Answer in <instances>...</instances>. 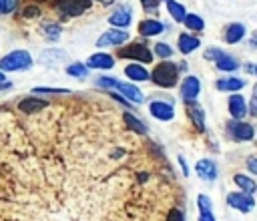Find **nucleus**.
<instances>
[{"label": "nucleus", "instance_id": "f257e3e1", "mask_svg": "<svg viewBox=\"0 0 257 221\" xmlns=\"http://www.w3.org/2000/svg\"><path fill=\"white\" fill-rule=\"evenodd\" d=\"M151 78H153L155 84L165 86V88H171V86H175L177 80H179V66L173 64V62H161V64L153 70Z\"/></svg>", "mask_w": 257, "mask_h": 221}, {"label": "nucleus", "instance_id": "f03ea898", "mask_svg": "<svg viewBox=\"0 0 257 221\" xmlns=\"http://www.w3.org/2000/svg\"><path fill=\"white\" fill-rule=\"evenodd\" d=\"M98 84H100V86H108V88H116L124 98L133 100V102H141V100H143V92H141L135 84L120 82V80H116V78H108V76H100V78H98Z\"/></svg>", "mask_w": 257, "mask_h": 221}, {"label": "nucleus", "instance_id": "7ed1b4c3", "mask_svg": "<svg viewBox=\"0 0 257 221\" xmlns=\"http://www.w3.org/2000/svg\"><path fill=\"white\" fill-rule=\"evenodd\" d=\"M32 66V56L26 50H14L0 58V70H26Z\"/></svg>", "mask_w": 257, "mask_h": 221}, {"label": "nucleus", "instance_id": "20e7f679", "mask_svg": "<svg viewBox=\"0 0 257 221\" xmlns=\"http://www.w3.org/2000/svg\"><path fill=\"white\" fill-rule=\"evenodd\" d=\"M120 56H124V58H137V60H141V62H151L153 60V54H151V50L145 46V44H128L126 48H122L120 52H118Z\"/></svg>", "mask_w": 257, "mask_h": 221}, {"label": "nucleus", "instance_id": "39448f33", "mask_svg": "<svg viewBox=\"0 0 257 221\" xmlns=\"http://www.w3.org/2000/svg\"><path fill=\"white\" fill-rule=\"evenodd\" d=\"M227 203H229L231 207H235V209L243 211V213L251 211V209H253V205H255V201H253V197H251L249 193H229Z\"/></svg>", "mask_w": 257, "mask_h": 221}, {"label": "nucleus", "instance_id": "423d86ee", "mask_svg": "<svg viewBox=\"0 0 257 221\" xmlns=\"http://www.w3.org/2000/svg\"><path fill=\"white\" fill-rule=\"evenodd\" d=\"M126 40H128V32H124V30H108L96 40V44L98 46H118V44H122Z\"/></svg>", "mask_w": 257, "mask_h": 221}, {"label": "nucleus", "instance_id": "0eeeda50", "mask_svg": "<svg viewBox=\"0 0 257 221\" xmlns=\"http://www.w3.org/2000/svg\"><path fill=\"white\" fill-rule=\"evenodd\" d=\"M229 131L231 135L237 139V141H251L253 139V127L249 123H243V121H235L229 125Z\"/></svg>", "mask_w": 257, "mask_h": 221}, {"label": "nucleus", "instance_id": "6e6552de", "mask_svg": "<svg viewBox=\"0 0 257 221\" xmlns=\"http://www.w3.org/2000/svg\"><path fill=\"white\" fill-rule=\"evenodd\" d=\"M229 113L235 121H241L247 115V106H245V98L241 94H231L229 96Z\"/></svg>", "mask_w": 257, "mask_h": 221}, {"label": "nucleus", "instance_id": "1a4fd4ad", "mask_svg": "<svg viewBox=\"0 0 257 221\" xmlns=\"http://www.w3.org/2000/svg\"><path fill=\"white\" fill-rule=\"evenodd\" d=\"M84 66H86V68H102V70H106V68H112V66H114V58H112L110 54L96 52V54H92V56L88 58V62H86Z\"/></svg>", "mask_w": 257, "mask_h": 221}, {"label": "nucleus", "instance_id": "9d476101", "mask_svg": "<svg viewBox=\"0 0 257 221\" xmlns=\"http://www.w3.org/2000/svg\"><path fill=\"white\" fill-rule=\"evenodd\" d=\"M199 90H201V84H199V78L195 76H187L181 84V96L185 100H193L199 94Z\"/></svg>", "mask_w": 257, "mask_h": 221}, {"label": "nucleus", "instance_id": "9b49d317", "mask_svg": "<svg viewBox=\"0 0 257 221\" xmlns=\"http://www.w3.org/2000/svg\"><path fill=\"white\" fill-rule=\"evenodd\" d=\"M149 111H151V115H153L155 119H161V121H171L173 115H175V113H173V106L167 104V102H163V100H155V102H151Z\"/></svg>", "mask_w": 257, "mask_h": 221}, {"label": "nucleus", "instance_id": "f8f14e48", "mask_svg": "<svg viewBox=\"0 0 257 221\" xmlns=\"http://www.w3.org/2000/svg\"><path fill=\"white\" fill-rule=\"evenodd\" d=\"M195 171H197V175H199L203 181H213V179L217 177V167H215V163H213V161H207V159H201V161L197 163Z\"/></svg>", "mask_w": 257, "mask_h": 221}, {"label": "nucleus", "instance_id": "ddd939ff", "mask_svg": "<svg viewBox=\"0 0 257 221\" xmlns=\"http://www.w3.org/2000/svg\"><path fill=\"white\" fill-rule=\"evenodd\" d=\"M82 10H84V6L80 2H76V0H60V4H58V12L64 18L78 16V14H82Z\"/></svg>", "mask_w": 257, "mask_h": 221}, {"label": "nucleus", "instance_id": "4468645a", "mask_svg": "<svg viewBox=\"0 0 257 221\" xmlns=\"http://www.w3.org/2000/svg\"><path fill=\"white\" fill-rule=\"evenodd\" d=\"M46 100H38V98H24V100H20V104H18V108L24 113V115H36L38 111H42V108H46Z\"/></svg>", "mask_w": 257, "mask_h": 221}, {"label": "nucleus", "instance_id": "2eb2a0df", "mask_svg": "<svg viewBox=\"0 0 257 221\" xmlns=\"http://www.w3.org/2000/svg\"><path fill=\"white\" fill-rule=\"evenodd\" d=\"M165 30V26L159 22V20H143L141 24H139V32L143 34V36H155V34H161Z\"/></svg>", "mask_w": 257, "mask_h": 221}, {"label": "nucleus", "instance_id": "dca6fc26", "mask_svg": "<svg viewBox=\"0 0 257 221\" xmlns=\"http://www.w3.org/2000/svg\"><path fill=\"white\" fill-rule=\"evenodd\" d=\"M245 36V26L243 24H229L227 28H225V42H229V44H235V42H239L241 38Z\"/></svg>", "mask_w": 257, "mask_h": 221}, {"label": "nucleus", "instance_id": "f3484780", "mask_svg": "<svg viewBox=\"0 0 257 221\" xmlns=\"http://www.w3.org/2000/svg\"><path fill=\"white\" fill-rule=\"evenodd\" d=\"M187 102H189V117H191V121L195 123V127L199 131H205V115H203V108L197 102H191V100H187Z\"/></svg>", "mask_w": 257, "mask_h": 221}, {"label": "nucleus", "instance_id": "a211bd4d", "mask_svg": "<svg viewBox=\"0 0 257 221\" xmlns=\"http://www.w3.org/2000/svg\"><path fill=\"white\" fill-rule=\"evenodd\" d=\"M108 22H110L112 26L124 28V26H128V24H131V12H128V10H124V8H118V10H114V12L110 14Z\"/></svg>", "mask_w": 257, "mask_h": 221}, {"label": "nucleus", "instance_id": "6ab92c4d", "mask_svg": "<svg viewBox=\"0 0 257 221\" xmlns=\"http://www.w3.org/2000/svg\"><path fill=\"white\" fill-rule=\"evenodd\" d=\"M197 46H199V38H197V36H191V34H187V32H183V34L179 36V50H181L183 54L193 52Z\"/></svg>", "mask_w": 257, "mask_h": 221}, {"label": "nucleus", "instance_id": "aec40b11", "mask_svg": "<svg viewBox=\"0 0 257 221\" xmlns=\"http://www.w3.org/2000/svg\"><path fill=\"white\" fill-rule=\"evenodd\" d=\"M124 74L128 76V78H133V80H149V72H147V68L145 66H141V64H128L126 68H124Z\"/></svg>", "mask_w": 257, "mask_h": 221}, {"label": "nucleus", "instance_id": "412c9836", "mask_svg": "<svg viewBox=\"0 0 257 221\" xmlns=\"http://www.w3.org/2000/svg\"><path fill=\"white\" fill-rule=\"evenodd\" d=\"M245 86V80L241 78H225V80H217V88L219 90H241Z\"/></svg>", "mask_w": 257, "mask_h": 221}, {"label": "nucleus", "instance_id": "4be33fe9", "mask_svg": "<svg viewBox=\"0 0 257 221\" xmlns=\"http://www.w3.org/2000/svg\"><path fill=\"white\" fill-rule=\"evenodd\" d=\"M122 119H124V123H126L128 131H135V133H141V135H143V133H147V125H145V123H141L135 115H128V113H126Z\"/></svg>", "mask_w": 257, "mask_h": 221}, {"label": "nucleus", "instance_id": "5701e85b", "mask_svg": "<svg viewBox=\"0 0 257 221\" xmlns=\"http://www.w3.org/2000/svg\"><path fill=\"white\" fill-rule=\"evenodd\" d=\"M235 185H239L241 187V191H245V193H255V181L251 179V177H245V175H235Z\"/></svg>", "mask_w": 257, "mask_h": 221}, {"label": "nucleus", "instance_id": "b1692460", "mask_svg": "<svg viewBox=\"0 0 257 221\" xmlns=\"http://www.w3.org/2000/svg\"><path fill=\"white\" fill-rule=\"evenodd\" d=\"M167 10H169V14L177 20V22H183V18H185V8L181 6V4H177L175 0H167Z\"/></svg>", "mask_w": 257, "mask_h": 221}, {"label": "nucleus", "instance_id": "393cba45", "mask_svg": "<svg viewBox=\"0 0 257 221\" xmlns=\"http://www.w3.org/2000/svg\"><path fill=\"white\" fill-rule=\"evenodd\" d=\"M183 22H185V26H187L189 30H203V26H205L203 18L197 16V14H185Z\"/></svg>", "mask_w": 257, "mask_h": 221}, {"label": "nucleus", "instance_id": "a878e982", "mask_svg": "<svg viewBox=\"0 0 257 221\" xmlns=\"http://www.w3.org/2000/svg\"><path fill=\"white\" fill-rule=\"evenodd\" d=\"M239 64H237V60L235 58H231V56H227L225 52L217 58V68L219 70H235Z\"/></svg>", "mask_w": 257, "mask_h": 221}, {"label": "nucleus", "instance_id": "bb28decb", "mask_svg": "<svg viewBox=\"0 0 257 221\" xmlns=\"http://www.w3.org/2000/svg\"><path fill=\"white\" fill-rule=\"evenodd\" d=\"M66 72H68L70 76H76V78H84V76L88 74V68H86L84 64H80V62H74V64L66 66Z\"/></svg>", "mask_w": 257, "mask_h": 221}, {"label": "nucleus", "instance_id": "cd10ccee", "mask_svg": "<svg viewBox=\"0 0 257 221\" xmlns=\"http://www.w3.org/2000/svg\"><path fill=\"white\" fill-rule=\"evenodd\" d=\"M32 92H36V94H68L66 88H50V86H36V88H32Z\"/></svg>", "mask_w": 257, "mask_h": 221}, {"label": "nucleus", "instance_id": "c85d7f7f", "mask_svg": "<svg viewBox=\"0 0 257 221\" xmlns=\"http://www.w3.org/2000/svg\"><path fill=\"white\" fill-rule=\"evenodd\" d=\"M197 205H199V211L201 213H211V199L207 197V195H199V199H197Z\"/></svg>", "mask_w": 257, "mask_h": 221}, {"label": "nucleus", "instance_id": "c756f323", "mask_svg": "<svg viewBox=\"0 0 257 221\" xmlns=\"http://www.w3.org/2000/svg\"><path fill=\"white\" fill-rule=\"evenodd\" d=\"M44 32H46V36H48V38L56 40V38L60 36V32H62V30H60V26H58V24H46V26H44Z\"/></svg>", "mask_w": 257, "mask_h": 221}, {"label": "nucleus", "instance_id": "7c9ffc66", "mask_svg": "<svg viewBox=\"0 0 257 221\" xmlns=\"http://www.w3.org/2000/svg\"><path fill=\"white\" fill-rule=\"evenodd\" d=\"M155 50H157V54H159L161 58H169V56L173 54L171 46H169V44H165V42H159V44L155 46Z\"/></svg>", "mask_w": 257, "mask_h": 221}, {"label": "nucleus", "instance_id": "2f4dec72", "mask_svg": "<svg viewBox=\"0 0 257 221\" xmlns=\"http://www.w3.org/2000/svg\"><path fill=\"white\" fill-rule=\"evenodd\" d=\"M167 221H185V217H183V213L179 209H171L169 215H167Z\"/></svg>", "mask_w": 257, "mask_h": 221}, {"label": "nucleus", "instance_id": "473e14b6", "mask_svg": "<svg viewBox=\"0 0 257 221\" xmlns=\"http://www.w3.org/2000/svg\"><path fill=\"white\" fill-rule=\"evenodd\" d=\"M221 54H223L221 50H217V48H209V50L205 52V58H207V60H217Z\"/></svg>", "mask_w": 257, "mask_h": 221}, {"label": "nucleus", "instance_id": "72a5a7b5", "mask_svg": "<svg viewBox=\"0 0 257 221\" xmlns=\"http://www.w3.org/2000/svg\"><path fill=\"white\" fill-rule=\"evenodd\" d=\"M40 14V10L36 8V6H28L26 10H24V18H32V16H38Z\"/></svg>", "mask_w": 257, "mask_h": 221}, {"label": "nucleus", "instance_id": "f704fd0d", "mask_svg": "<svg viewBox=\"0 0 257 221\" xmlns=\"http://www.w3.org/2000/svg\"><path fill=\"white\" fill-rule=\"evenodd\" d=\"M16 2H18V0H4V14L12 12V10L16 8Z\"/></svg>", "mask_w": 257, "mask_h": 221}, {"label": "nucleus", "instance_id": "c9c22d12", "mask_svg": "<svg viewBox=\"0 0 257 221\" xmlns=\"http://www.w3.org/2000/svg\"><path fill=\"white\" fill-rule=\"evenodd\" d=\"M247 167H249L251 173H257V159L255 157H249L247 159Z\"/></svg>", "mask_w": 257, "mask_h": 221}, {"label": "nucleus", "instance_id": "e433bc0d", "mask_svg": "<svg viewBox=\"0 0 257 221\" xmlns=\"http://www.w3.org/2000/svg\"><path fill=\"white\" fill-rule=\"evenodd\" d=\"M143 2V6L147 8V10H153V8H157V0H141Z\"/></svg>", "mask_w": 257, "mask_h": 221}, {"label": "nucleus", "instance_id": "4c0bfd02", "mask_svg": "<svg viewBox=\"0 0 257 221\" xmlns=\"http://www.w3.org/2000/svg\"><path fill=\"white\" fill-rule=\"evenodd\" d=\"M179 163H181V169H183V175H189V167H187V163H185V159H183V157H179Z\"/></svg>", "mask_w": 257, "mask_h": 221}, {"label": "nucleus", "instance_id": "58836bf2", "mask_svg": "<svg viewBox=\"0 0 257 221\" xmlns=\"http://www.w3.org/2000/svg\"><path fill=\"white\" fill-rule=\"evenodd\" d=\"M199 221H215V219H213V215H211V213H201Z\"/></svg>", "mask_w": 257, "mask_h": 221}, {"label": "nucleus", "instance_id": "ea45409f", "mask_svg": "<svg viewBox=\"0 0 257 221\" xmlns=\"http://www.w3.org/2000/svg\"><path fill=\"white\" fill-rule=\"evenodd\" d=\"M98 2H102V4H112L114 0H98Z\"/></svg>", "mask_w": 257, "mask_h": 221}, {"label": "nucleus", "instance_id": "a19ab883", "mask_svg": "<svg viewBox=\"0 0 257 221\" xmlns=\"http://www.w3.org/2000/svg\"><path fill=\"white\" fill-rule=\"evenodd\" d=\"M0 12H4V0H0Z\"/></svg>", "mask_w": 257, "mask_h": 221}, {"label": "nucleus", "instance_id": "79ce46f5", "mask_svg": "<svg viewBox=\"0 0 257 221\" xmlns=\"http://www.w3.org/2000/svg\"><path fill=\"white\" fill-rule=\"evenodd\" d=\"M0 82H4V72L0 70Z\"/></svg>", "mask_w": 257, "mask_h": 221}]
</instances>
